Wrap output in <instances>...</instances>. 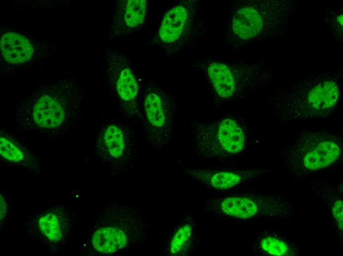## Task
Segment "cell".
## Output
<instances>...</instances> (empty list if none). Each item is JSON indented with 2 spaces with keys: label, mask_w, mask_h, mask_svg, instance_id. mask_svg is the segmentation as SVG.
<instances>
[{
  "label": "cell",
  "mask_w": 343,
  "mask_h": 256,
  "mask_svg": "<svg viewBox=\"0 0 343 256\" xmlns=\"http://www.w3.org/2000/svg\"><path fill=\"white\" fill-rule=\"evenodd\" d=\"M82 94L73 78L41 85L16 104L14 122L23 130L48 135L65 133L80 119Z\"/></svg>",
  "instance_id": "6da1fadb"
},
{
  "label": "cell",
  "mask_w": 343,
  "mask_h": 256,
  "mask_svg": "<svg viewBox=\"0 0 343 256\" xmlns=\"http://www.w3.org/2000/svg\"><path fill=\"white\" fill-rule=\"evenodd\" d=\"M341 77L342 69L335 68L278 88L266 105L281 124L328 117L339 103Z\"/></svg>",
  "instance_id": "7a4b0ae2"
},
{
  "label": "cell",
  "mask_w": 343,
  "mask_h": 256,
  "mask_svg": "<svg viewBox=\"0 0 343 256\" xmlns=\"http://www.w3.org/2000/svg\"><path fill=\"white\" fill-rule=\"evenodd\" d=\"M291 0H240L230 2L225 43L235 50L282 36L295 15Z\"/></svg>",
  "instance_id": "3957f363"
},
{
  "label": "cell",
  "mask_w": 343,
  "mask_h": 256,
  "mask_svg": "<svg viewBox=\"0 0 343 256\" xmlns=\"http://www.w3.org/2000/svg\"><path fill=\"white\" fill-rule=\"evenodd\" d=\"M152 229L146 218L133 206L110 201L98 213L83 246L89 255H117L141 244Z\"/></svg>",
  "instance_id": "277c9868"
},
{
  "label": "cell",
  "mask_w": 343,
  "mask_h": 256,
  "mask_svg": "<svg viewBox=\"0 0 343 256\" xmlns=\"http://www.w3.org/2000/svg\"><path fill=\"white\" fill-rule=\"evenodd\" d=\"M202 72L217 103L249 96L272 79V66L264 61L225 62L208 59L195 65Z\"/></svg>",
  "instance_id": "5b68a950"
},
{
  "label": "cell",
  "mask_w": 343,
  "mask_h": 256,
  "mask_svg": "<svg viewBox=\"0 0 343 256\" xmlns=\"http://www.w3.org/2000/svg\"><path fill=\"white\" fill-rule=\"evenodd\" d=\"M343 154L340 135L326 129H308L281 156L284 166L299 178L332 167L342 159Z\"/></svg>",
  "instance_id": "8992f818"
},
{
  "label": "cell",
  "mask_w": 343,
  "mask_h": 256,
  "mask_svg": "<svg viewBox=\"0 0 343 256\" xmlns=\"http://www.w3.org/2000/svg\"><path fill=\"white\" fill-rule=\"evenodd\" d=\"M205 212L240 220L293 217L296 210L290 200L278 193L242 192L206 201Z\"/></svg>",
  "instance_id": "52a82bcc"
},
{
  "label": "cell",
  "mask_w": 343,
  "mask_h": 256,
  "mask_svg": "<svg viewBox=\"0 0 343 256\" xmlns=\"http://www.w3.org/2000/svg\"><path fill=\"white\" fill-rule=\"evenodd\" d=\"M139 109L142 133L155 149H166L173 135L176 105L174 97L163 87L148 79L141 89Z\"/></svg>",
  "instance_id": "ba28073f"
},
{
  "label": "cell",
  "mask_w": 343,
  "mask_h": 256,
  "mask_svg": "<svg viewBox=\"0 0 343 256\" xmlns=\"http://www.w3.org/2000/svg\"><path fill=\"white\" fill-rule=\"evenodd\" d=\"M247 139L246 126L236 117L227 116L194 126L193 150L202 159L223 160L237 156L245 149Z\"/></svg>",
  "instance_id": "9c48e42d"
},
{
  "label": "cell",
  "mask_w": 343,
  "mask_h": 256,
  "mask_svg": "<svg viewBox=\"0 0 343 256\" xmlns=\"http://www.w3.org/2000/svg\"><path fill=\"white\" fill-rule=\"evenodd\" d=\"M204 31L199 0H182L166 12L152 42L172 55L195 42Z\"/></svg>",
  "instance_id": "30bf717a"
},
{
  "label": "cell",
  "mask_w": 343,
  "mask_h": 256,
  "mask_svg": "<svg viewBox=\"0 0 343 256\" xmlns=\"http://www.w3.org/2000/svg\"><path fill=\"white\" fill-rule=\"evenodd\" d=\"M95 150L99 159L115 173H124L131 167L135 155V139L129 128L109 122L99 131Z\"/></svg>",
  "instance_id": "8fae6325"
},
{
  "label": "cell",
  "mask_w": 343,
  "mask_h": 256,
  "mask_svg": "<svg viewBox=\"0 0 343 256\" xmlns=\"http://www.w3.org/2000/svg\"><path fill=\"white\" fill-rule=\"evenodd\" d=\"M105 64L109 84L123 112L130 119L138 118L139 85L128 59L119 51L107 49Z\"/></svg>",
  "instance_id": "7c38bea8"
},
{
  "label": "cell",
  "mask_w": 343,
  "mask_h": 256,
  "mask_svg": "<svg viewBox=\"0 0 343 256\" xmlns=\"http://www.w3.org/2000/svg\"><path fill=\"white\" fill-rule=\"evenodd\" d=\"M198 182L215 190L233 189L269 172L258 168H185Z\"/></svg>",
  "instance_id": "4fadbf2b"
},
{
  "label": "cell",
  "mask_w": 343,
  "mask_h": 256,
  "mask_svg": "<svg viewBox=\"0 0 343 256\" xmlns=\"http://www.w3.org/2000/svg\"><path fill=\"white\" fill-rule=\"evenodd\" d=\"M30 222L37 237L50 245L61 244L69 230L70 218L62 206L42 212Z\"/></svg>",
  "instance_id": "5bb4252c"
},
{
  "label": "cell",
  "mask_w": 343,
  "mask_h": 256,
  "mask_svg": "<svg viewBox=\"0 0 343 256\" xmlns=\"http://www.w3.org/2000/svg\"><path fill=\"white\" fill-rule=\"evenodd\" d=\"M197 219L189 214L174 228L164 253L167 256H183L192 254L199 243Z\"/></svg>",
  "instance_id": "9a60e30c"
},
{
  "label": "cell",
  "mask_w": 343,
  "mask_h": 256,
  "mask_svg": "<svg viewBox=\"0 0 343 256\" xmlns=\"http://www.w3.org/2000/svg\"><path fill=\"white\" fill-rule=\"evenodd\" d=\"M112 20V31L115 35L129 33L144 22L146 9V0H118Z\"/></svg>",
  "instance_id": "2e32d148"
},
{
  "label": "cell",
  "mask_w": 343,
  "mask_h": 256,
  "mask_svg": "<svg viewBox=\"0 0 343 256\" xmlns=\"http://www.w3.org/2000/svg\"><path fill=\"white\" fill-rule=\"evenodd\" d=\"M0 158L8 163L38 173L40 162L37 155L26 145L6 133L0 135Z\"/></svg>",
  "instance_id": "e0dca14e"
},
{
  "label": "cell",
  "mask_w": 343,
  "mask_h": 256,
  "mask_svg": "<svg viewBox=\"0 0 343 256\" xmlns=\"http://www.w3.org/2000/svg\"><path fill=\"white\" fill-rule=\"evenodd\" d=\"M311 189L317 194L330 212L334 222L336 234L340 245L343 242V187L333 185L327 180L315 181L310 184Z\"/></svg>",
  "instance_id": "ac0fdd59"
},
{
  "label": "cell",
  "mask_w": 343,
  "mask_h": 256,
  "mask_svg": "<svg viewBox=\"0 0 343 256\" xmlns=\"http://www.w3.org/2000/svg\"><path fill=\"white\" fill-rule=\"evenodd\" d=\"M251 249L264 256H297L300 254L295 243L273 230L258 233L254 237Z\"/></svg>",
  "instance_id": "d6986e66"
},
{
  "label": "cell",
  "mask_w": 343,
  "mask_h": 256,
  "mask_svg": "<svg viewBox=\"0 0 343 256\" xmlns=\"http://www.w3.org/2000/svg\"><path fill=\"white\" fill-rule=\"evenodd\" d=\"M1 55L11 64H21L30 61L34 55V47L25 36L14 32H7L0 38Z\"/></svg>",
  "instance_id": "ffe728a7"
},
{
  "label": "cell",
  "mask_w": 343,
  "mask_h": 256,
  "mask_svg": "<svg viewBox=\"0 0 343 256\" xmlns=\"http://www.w3.org/2000/svg\"><path fill=\"white\" fill-rule=\"evenodd\" d=\"M343 16L342 8H331L326 10L323 17L324 22L338 42H342L343 38Z\"/></svg>",
  "instance_id": "44dd1931"
},
{
  "label": "cell",
  "mask_w": 343,
  "mask_h": 256,
  "mask_svg": "<svg viewBox=\"0 0 343 256\" xmlns=\"http://www.w3.org/2000/svg\"><path fill=\"white\" fill-rule=\"evenodd\" d=\"M0 223L5 219L6 216L8 212V205L6 200V197L0 192Z\"/></svg>",
  "instance_id": "7402d4cb"
}]
</instances>
